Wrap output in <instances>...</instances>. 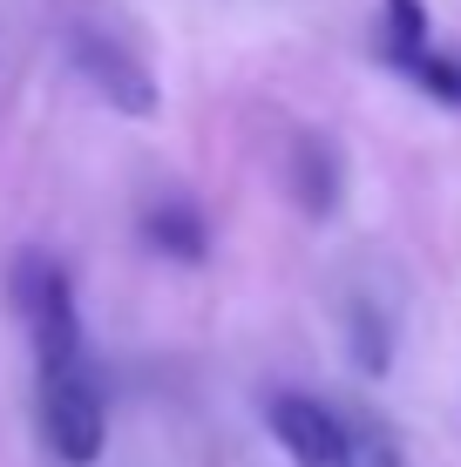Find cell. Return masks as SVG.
I'll use <instances>...</instances> for the list:
<instances>
[{"label":"cell","instance_id":"cell-3","mask_svg":"<svg viewBox=\"0 0 461 467\" xmlns=\"http://www.w3.org/2000/svg\"><path fill=\"white\" fill-rule=\"evenodd\" d=\"M68 61L109 109H122V116H156V102H163L156 75L142 68L122 41H109L102 27H68Z\"/></svg>","mask_w":461,"mask_h":467},{"label":"cell","instance_id":"cell-8","mask_svg":"<svg viewBox=\"0 0 461 467\" xmlns=\"http://www.w3.org/2000/svg\"><path fill=\"white\" fill-rule=\"evenodd\" d=\"M387 346H393V339H387V318L367 312V298H360V305H353V359H360V373H387V366H393Z\"/></svg>","mask_w":461,"mask_h":467},{"label":"cell","instance_id":"cell-2","mask_svg":"<svg viewBox=\"0 0 461 467\" xmlns=\"http://www.w3.org/2000/svg\"><path fill=\"white\" fill-rule=\"evenodd\" d=\"M41 433L68 467H95L109 447V407H102V386L82 373H61V379H41Z\"/></svg>","mask_w":461,"mask_h":467},{"label":"cell","instance_id":"cell-6","mask_svg":"<svg viewBox=\"0 0 461 467\" xmlns=\"http://www.w3.org/2000/svg\"><path fill=\"white\" fill-rule=\"evenodd\" d=\"M142 244L177 257V265H197V257H211V223L190 197H156L142 211Z\"/></svg>","mask_w":461,"mask_h":467},{"label":"cell","instance_id":"cell-9","mask_svg":"<svg viewBox=\"0 0 461 467\" xmlns=\"http://www.w3.org/2000/svg\"><path fill=\"white\" fill-rule=\"evenodd\" d=\"M407 75H414V88H427L435 102L461 109V61H455V55H421Z\"/></svg>","mask_w":461,"mask_h":467},{"label":"cell","instance_id":"cell-1","mask_svg":"<svg viewBox=\"0 0 461 467\" xmlns=\"http://www.w3.org/2000/svg\"><path fill=\"white\" fill-rule=\"evenodd\" d=\"M14 312L27 318L41 379H61V373L89 366L82 359V318H75V285L47 251H21V265H14Z\"/></svg>","mask_w":461,"mask_h":467},{"label":"cell","instance_id":"cell-5","mask_svg":"<svg viewBox=\"0 0 461 467\" xmlns=\"http://www.w3.org/2000/svg\"><path fill=\"white\" fill-rule=\"evenodd\" d=\"M340 190H346V163H340V142L326 129H299L292 136V197L306 217H332L340 211Z\"/></svg>","mask_w":461,"mask_h":467},{"label":"cell","instance_id":"cell-7","mask_svg":"<svg viewBox=\"0 0 461 467\" xmlns=\"http://www.w3.org/2000/svg\"><path fill=\"white\" fill-rule=\"evenodd\" d=\"M421 55H435L427 47V7L421 0H387V61L407 75Z\"/></svg>","mask_w":461,"mask_h":467},{"label":"cell","instance_id":"cell-4","mask_svg":"<svg viewBox=\"0 0 461 467\" xmlns=\"http://www.w3.org/2000/svg\"><path fill=\"white\" fill-rule=\"evenodd\" d=\"M265 427L278 433V447L292 454V467H360L353 433L306 393H272L265 400Z\"/></svg>","mask_w":461,"mask_h":467}]
</instances>
